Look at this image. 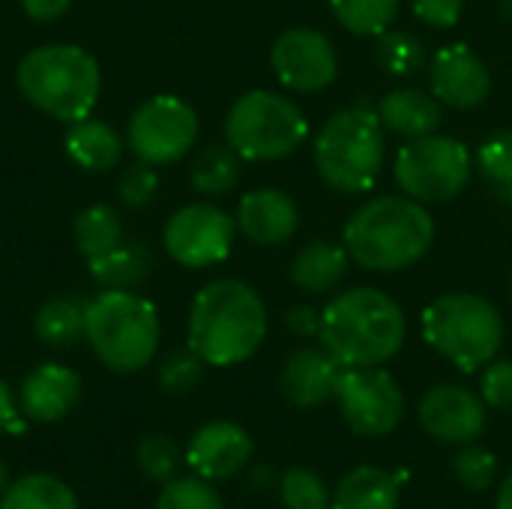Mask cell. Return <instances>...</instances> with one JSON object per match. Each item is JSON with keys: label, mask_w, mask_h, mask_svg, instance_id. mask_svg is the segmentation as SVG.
Wrapping results in <instances>:
<instances>
[{"label": "cell", "mask_w": 512, "mask_h": 509, "mask_svg": "<svg viewBox=\"0 0 512 509\" xmlns=\"http://www.w3.org/2000/svg\"><path fill=\"white\" fill-rule=\"evenodd\" d=\"M495 509H512V471L504 477V483H501V489H498Z\"/></svg>", "instance_id": "cell-43"}, {"label": "cell", "mask_w": 512, "mask_h": 509, "mask_svg": "<svg viewBox=\"0 0 512 509\" xmlns=\"http://www.w3.org/2000/svg\"><path fill=\"white\" fill-rule=\"evenodd\" d=\"M429 84L441 105L450 108H480L492 90V72L477 51L465 42L444 45L429 60Z\"/></svg>", "instance_id": "cell-15"}, {"label": "cell", "mask_w": 512, "mask_h": 509, "mask_svg": "<svg viewBox=\"0 0 512 509\" xmlns=\"http://www.w3.org/2000/svg\"><path fill=\"white\" fill-rule=\"evenodd\" d=\"M204 360L192 348H174L159 363V387L165 393H189L204 378Z\"/></svg>", "instance_id": "cell-35"}, {"label": "cell", "mask_w": 512, "mask_h": 509, "mask_svg": "<svg viewBox=\"0 0 512 509\" xmlns=\"http://www.w3.org/2000/svg\"><path fill=\"white\" fill-rule=\"evenodd\" d=\"M0 509H78L75 492L51 474H27L6 486Z\"/></svg>", "instance_id": "cell-26"}, {"label": "cell", "mask_w": 512, "mask_h": 509, "mask_svg": "<svg viewBox=\"0 0 512 509\" xmlns=\"http://www.w3.org/2000/svg\"><path fill=\"white\" fill-rule=\"evenodd\" d=\"M66 156L84 171H111L123 156V141L117 129L102 120H75L66 132Z\"/></svg>", "instance_id": "cell-23"}, {"label": "cell", "mask_w": 512, "mask_h": 509, "mask_svg": "<svg viewBox=\"0 0 512 509\" xmlns=\"http://www.w3.org/2000/svg\"><path fill=\"white\" fill-rule=\"evenodd\" d=\"M237 231L255 246H282L300 228V210L282 189H252L237 204Z\"/></svg>", "instance_id": "cell-17"}, {"label": "cell", "mask_w": 512, "mask_h": 509, "mask_svg": "<svg viewBox=\"0 0 512 509\" xmlns=\"http://www.w3.org/2000/svg\"><path fill=\"white\" fill-rule=\"evenodd\" d=\"M393 177L402 195L420 204L453 201L471 180V153L450 135H423L399 147Z\"/></svg>", "instance_id": "cell-9"}, {"label": "cell", "mask_w": 512, "mask_h": 509, "mask_svg": "<svg viewBox=\"0 0 512 509\" xmlns=\"http://www.w3.org/2000/svg\"><path fill=\"white\" fill-rule=\"evenodd\" d=\"M90 276L102 285V288H123L129 291L132 285L144 282L150 276L153 258L141 243H120L111 252L90 258L87 261Z\"/></svg>", "instance_id": "cell-25"}, {"label": "cell", "mask_w": 512, "mask_h": 509, "mask_svg": "<svg viewBox=\"0 0 512 509\" xmlns=\"http://www.w3.org/2000/svg\"><path fill=\"white\" fill-rule=\"evenodd\" d=\"M120 243H123V225H120V216H117L114 207L93 204V207L78 213V219H75V246L87 261L111 252Z\"/></svg>", "instance_id": "cell-28"}, {"label": "cell", "mask_w": 512, "mask_h": 509, "mask_svg": "<svg viewBox=\"0 0 512 509\" xmlns=\"http://www.w3.org/2000/svg\"><path fill=\"white\" fill-rule=\"evenodd\" d=\"M402 0H330L339 24L357 36H381L399 15Z\"/></svg>", "instance_id": "cell-29"}, {"label": "cell", "mask_w": 512, "mask_h": 509, "mask_svg": "<svg viewBox=\"0 0 512 509\" xmlns=\"http://www.w3.org/2000/svg\"><path fill=\"white\" fill-rule=\"evenodd\" d=\"M135 462L141 468L144 477L156 480V483H168L177 477V468H180V447L171 435H162V432H150L138 441V450H135Z\"/></svg>", "instance_id": "cell-32"}, {"label": "cell", "mask_w": 512, "mask_h": 509, "mask_svg": "<svg viewBox=\"0 0 512 509\" xmlns=\"http://www.w3.org/2000/svg\"><path fill=\"white\" fill-rule=\"evenodd\" d=\"M234 234H237V222L222 207L195 201V204L180 207L168 219L162 240H165L168 255L177 264L201 270V267H213L231 255Z\"/></svg>", "instance_id": "cell-12"}, {"label": "cell", "mask_w": 512, "mask_h": 509, "mask_svg": "<svg viewBox=\"0 0 512 509\" xmlns=\"http://www.w3.org/2000/svg\"><path fill=\"white\" fill-rule=\"evenodd\" d=\"M417 420L426 435L444 444H474L486 429V402L459 384L432 387L417 408Z\"/></svg>", "instance_id": "cell-14"}, {"label": "cell", "mask_w": 512, "mask_h": 509, "mask_svg": "<svg viewBox=\"0 0 512 509\" xmlns=\"http://www.w3.org/2000/svg\"><path fill=\"white\" fill-rule=\"evenodd\" d=\"M423 339L459 372L486 369L504 345V318L480 294L453 291L423 309Z\"/></svg>", "instance_id": "cell-7"}, {"label": "cell", "mask_w": 512, "mask_h": 509, "mask_svg": "<svg viewBox=\"0 0 512 509\" xmlns=\"http://www.w3.org/2000/svg\"><path fill=\"white\" fill-rule=\"evenodd\" d=\"M249 459L252 438L246 435V429L228 420L201 426L186 447L189 468L204 480H231L249 465Z\"/></svg>", "instance_id": "cell-16"}, {"label": "cell", "mask_w": 512, "mask_h": 509, "mask_svg": "<svg viewBox=\"0 0 512 509\" xmlns=\"http://www.w3.org/2000/svg\"><path fill=\"white\" fill-rule=\"evenodd\" d=\"M435 243V219L426 204L408 195L369 198L345 225V249L351 261L372 273H396L414 267Z\"/></svg>", "instance_id": "cell-3"}, {"label": "cell", "mask_w": 512, "mask_h": 509, "mask_svg": "<svg viewBox=\"0 0 512 509\" xmlns=\"http://www.w3.org/2000/svg\"><path fill=\"white\" fill-rule=\"evenodd\" d=\"M477 168L504 201H512V129H498L480 144Z\"/></svg>", "instance_id": "cell-30"}, {"label": "cell", "mask_w": 512, "mask_h": 509, "mask_svg": "<svg viewBox=\"0 0 512 509\" xmlns=\"http://www.w3.org/2000/svg\"><path fill=\"white\" fill-rule=\"evenodd\" d=\"M15 81L33 108L63 123L90 117L102 87L99 63L81 45H39L27 51Z\"/></svg>", "instance_id": "cell-5"}, {"label": "cell", "mask_w": 512, "mask_h": 509, "mask_svg": "<svg viewBox=\"0 0 512 509\" xmlns=\"http://www.w3.org/2000/svg\"><path fill=\"white\" fill-rule=\"evenodd\" d=\"M81 399V378L60 363L36 366L18 393L21 414L33 423H57L63 420Z\"/></svg>", "instance_id": "cell-18"}, {"label": "cell", "mask_w": 512, "mask_h": 509, "mask_svg": "<svg viewBox=\"0 0 512 509\" xmlns=\"http://www.w3.org/2000/svg\"><path fill=\"white\" fill-rule=\"evenodd\" d=\"M453 474H456V480H459L462 489H468V492H486L495 483L498 459L489 450H483V447L465 444L456 453V459H453Z\"/></svg>", "instance_id": "cell-36"}, {"label": "cell", "mask_w": 512, "mask_h": 509, "mask_svg": "<svg viewBox=\"0 0 512 509\" xmlns=\"http://www.w3.org/2000/svg\"><path fill=\"white\" fill-rule=\"evenodd\" d=\"M351 432L363 438H384L405 420V396L390 372L381 366L342 369L336 396Z\"/></svg>", "instance_id": "cell-10"}, {"label": "cell", "mask_w": 512, "mask_h": 509, "mask_svg": "<svg viewBox=\"0 0 512 509\" xmlns=\"http://www.w3.org/2000/svg\"><path fill=\"white\" fill-rule=\"evenodd\" d=\"M483 402L495 411H512V360L489 363L480 378Z\"/></svg>", "instance_id": "cell-38"}, {"label": "cell", "mask_w": 512, "mask_h": 509, "mask_svg": "<svg viewBox=\"0 0 512 509\" xmlns=\"http://www.w3.org/2000/svg\"><path fill=\"white\" fill-rule=\"evenodd\" d=\"M411 9L429 27H456L465 12V0H411Z\"/></svg>", "instance_id": "cell-39"}, {"label": "cell", "mask_w": 512, "mask_h": 509, "mask_svg": "<svg viewBox=\"0 0 512 509\" xmlns=\"http://www.w3.org/2000/svg\"><path fill=\"white\" fill-rule=\"evenodd\" d=\"M375 57L378 63L384 66V72L390 75H414L423 63H426V51H423V42L405 30H384L378 36V45H375Z\"/></svg>", "instance_id": "cell-31"}, {"label": "cell", "mask_w": 512, "mask_h": 509, "mask_svg": "<svg viewBox=\"0 0 512 509\" xmlns=\"http://www.w3.org/2000/svg\"><path fill=\"white\" fill-rule=\"evenodd\" d=\"M267 336L261 294L240 279L207 282L189 309V348L207 366L246 363Z\"/></svg>", "instance_id": "cell-1"}, {"label": "cell", "mask_w": 512, "mask_h": 509, "mask_svg": "<svg viewBox=\"0 0 512 509\" xmlns=\"http://www.w3.org/2000/svg\"><path fill=\"white\" fill-rule=\"evenodd\" d=\"M84 339L111 372H138L159 351V312L132 291L105 288L87 303Z\"/></svg>", "instance_id": "cell-6"}, {"label": "cell", "mask_w": 512, "mask_h": 509, "mask_svg": "<svg viewBox=\"0 0 512 509\" xmlns=\"http://www.w3.org/2000/svg\"><path fill=\"white\" fill-rule=\"evenodd\" d=\"M399 480L405 474L393 477L384 468L360 465L339 480L330 509H399Z\"/></svg>", "instance_id": "cell-22"}, {"label": "cell", "mask_w": 512, "mask_h": 509, "mask_svg": "<svg viewBox=\"0 0 512 509\" xmlns=\"http://www.w3.org/2000/svg\"><path fill=\"white\" fill-rule=\"evenodd\" d=\"M384 132L378 108H369L366 102L336 111L321 126L312 147L318 177L342 195L369 192L387 159Z\"/></svg>", "instance_id": "cell-4"}, {"label": "cell", "mask_w": 512, "mask_h": 509, "mask_svg": "<svg viewBox=\"0 0 512 509\" xmlns=\"http://www.w3.org/2000/svg\"><path fill=\"white\" fill-rule=\"evenodd\" d=\"M87 303L90 300H84L78 294L51 297L36 312V321H33L36 336L51 348L75 345L78 339H84V330H87Z\"/></svg>", "instance_id": "cell-24"}, {"label": "cell", "mask_w": 512, "mask_h": 509, "mask_svg": "<svg viewBox=\"0 0 512 509\" xmlns=\"http://www.w3.org/2000/svg\"><path fill=\"white\" fill-rule=\"evenodd\" d=\"M126 141L141 162H177L198 141V114L180 96H153L129 117Z\"/></svg>", "instance_id": "cell-11"}, {"label": "cell", "mask_w": 512, "mask_h": 509, "mask_svg": "<svg viewBox=\"0 0 512 509\" xmlns=\"http://www.w3.org/2000/svg\"><path fill=\"white\" fill-rule=\"evenodd\" d=\"M6 486H9V471H6V462L0 459V495L6 492Z\"/></svg>", "instance_id": "cell-44"}, {"label": "cell", "mask_w": 512, "mask_h": 509, "mask_svg": "<svg viewBox=\"0 0 512 509\" xmlns=\"http://www.w3.org/2000/svg\"><path fill=\"white\" fill-rule=\"evenodd\" d=\"M156 509H225L222 498L204 477H174L162 483Z\"/></svg>", "instance_id": "cell-34"}, {"label": "cell", "mask_w": 512, "mask_h": 509, "mask_svg": "<svg viewBox=\"0 0 512 509\" xmlns=\"http://www.w3.org/2000/svg\"><path fill=\"white\" fill-rule=\"evenodd\" d=\"M342 366L336 357L321 345V348H300L294 351L279 375V387L285 399L297 408H315L324 405L327 399L336 396Z\"/></svg>", "instance_id": "cell-19"}, {"label": "cell", "mask_w": 512, "mask_h": 509, "mask_svg": "<svg viewBox=\"0 0 512 509\" xmlns=\"http://www.w3.org/2000/svg\"><path fill=\"white\" fill-rule=\"evenodd\" d=\"M309 135V120L297 102L270 93L249 90L243 93L225 117V141L237 150L240 159L270 162L294 153Z\"/></svg>", "instance_id": "cell-8"}, {"label": "cell", "mask_w": 512, "mask_h": 509, "mask_svg": "<svg viewBox=\"0 0 512 509\" xmlns=\"http://www.w3.org/2000/svg\"><path fill=\"white\" fill-rule=\"evenodd\" d=\"M72 0H21V9L33 18V21H54L69 9Z\"/></svg>", "instance_id": "cell-41"}, {"label": "cell", "mask_w": 512, "mask_h": 509, "mask_svg": "<svg viewBox=\"0 0 512 509\" xmlns=\"http://www.w3.org/2000/svg\"><path fill=\"white\" fill-rule=\"evenodd\" d=\"M285 324H288V330H291L294 336L312 339V336L321 333V309H315V306H309V303L294 306V309L285 312Z\"/></svg>", "instance_id": "cell-40"}, {"label": "cell", "mask_w": 512, "mask_h": 509, "mask_svg": "<svg viewBox=\"0 0 512 509\" xmlns=\"http://www.w3.org/2000/svg\"><path fill=\"white\" fill-rule=\"evenodd\" d=\"M282 504L288 509H330L333 495L312 468H288L279 483Z\"/></svg>", "instance_id": "cell-33"}, {"label": "cell", "mask_w": 512, "mask_h": 509, "mask_svg": "<svg viewBox=\"0 0 512 509\" xmlns=\"http://www.w3.org/2000/svg\"><path fill=\"white\" fill-rule=\"evenodd\" d=\"M405 312L378 288H351L321 309V345L342 369L381 366L405 345Z\"/></svg>", "instance_id": "cell-2"}, {"label": "cell", "mask_w": 512, "mask_h": 509, "mask_svg": "<svg viewBox=\"0 0 512 509\" xmlns=\"http://www.w3.org/2000/svg\"><path fill=\"white\" fill-rule=\"evenodd\" d=\"M378 117H381L384 129L411 141V138L438 132L444 111H441V102L435 99V93H426L420 87H399L381 99Z\"/></svg>", "instance_id": "cell-20"}, {"label": "cell", "mask_w": 512, "mask_h": 509, "mask_svg": "<svg viewBox=\"0 0 512 509\" xmlns=\"http://www.w3.org/2000/svg\"><path fill=\"white\" fill-rule=\"evenodd\" d=\"M510 294H512V279H510Z\"/></svg>", "instance_id": "cell-45"}, {"label": "cell", "mask_w": 512, "mask_h": 509, "mask_svg": "<svg viewBox=\"0 0 512 509\" xmlns=\"http://www.w3.org/2000/svg\"><path fill=\"white\" fill-rule=\"evenodd\" d=\"M159 192V174L150 162H135L120 177V201L129 207H147Z\"/></svg>", "instance_id": "cell-37"}, {"label": "cell", "mask_w": 512, "mask_h": 509, "mask_svg": "<svg viewBox=\"0 0 512 509\" xmlns=\"http://www.w3.org/2000/svg\"><path fill=\"white\" fill-rule=\"evenodd\" d=\"M276 78L297 93H318L336 81L339 57L333 42L312 27H288L270 51Z\"/></svg>", "instance_id": "cell-13"}, {"label": "cell", "mask_w": 512, "mask_h": 509, "mask_svg": "<svg viewBox=\"0 0 512 509\" xmlns=\"http://www.w3.org/2000/svg\"><path fill=\"white\" fill-rule=\"evenodd\" d=\"M237 180H240V156L234 147L213 144V147H204L192 159L189 183L198 195H207V198L228 195L237 186Z\"/></svg>", "instance_id": "cell-27"}, {"label": "cell", "mask_w": 512, "mask_h": 509, "mask_svg": "<svg viewBox=\"0 0 512 509\" xmlns=\"http://www.w3.org/2000/svg\"><path fill=\"white\" fill-rule=\"evenodd\" d=\"M348 249L330 240L306 243L291 261V282L306 294H330L348 276Z\"/></svg>", "instance_id": "cell-21"}, {"label": "cell", "mask_w": 512, "mask_h": 509, "mask_svg": "<svg viewBox=\"0 0 512 509\" xmlns=\"http://www.w3.org/2000/svg\"><path fill=\"white\" fill-rule=\"evenodd\" d=\"M24 423L18 420V408H15V399L9 393V387L0 381V435L3 432H21Z\"/></svg>", "instance_id": "cell-42"}]
</instances>
